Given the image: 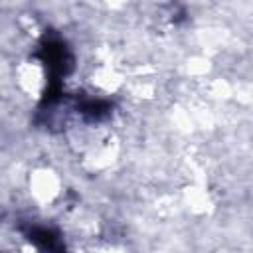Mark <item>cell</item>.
<instances>
[{"label": "cell", "mask_w": 253, "mask_h": 253, "mask_svg": "<svg viewBox=\"0 0 253 253\" xmlns=\"http://www.w3.org/2000/svg\"><path fill=\"white\" fill-rule=\"evenodd\" d=\"M30 239H34V241H36L43 251H47V253H65L61 241H59L51 231H47V229H36Z\"/></svg>", "instance_id": "6da1fadb"}]
</instances>
